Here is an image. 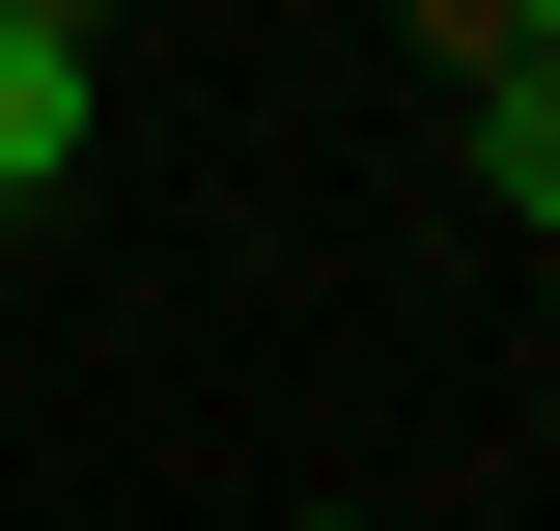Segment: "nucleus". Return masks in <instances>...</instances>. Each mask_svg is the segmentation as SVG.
<instances>
[{
	"mask_svg": "<svg viewBox=\"0 0 560 531\" xmlns=\"http://www.w3.org/2000/svg\"><path fill=\"white\" fill-rule=\"evenodd\" d=\"M84 113H113V28H84V0H0V224L84 168Z\"/></svg>",
	"mask_w": 560,
	"mask_h": 531,
	"instance_id": "nucleus-1",
	"label": "nucleus"
},
{
	"mask_svg": "<svg viewBox=\"0 0 560 531\" xmlns=\"http://www.w3.org/2000/svg\"><path fill=\"white\" fill-rule=\"evenodd\" d=\"M477 197H504V224H560V0L504 28V84H477Z\"/></svg>",
	"mask_w": 560,
	"mask_h": 531,
	"instance_id": "nucleus-2",
	"label": "nucleus"
},
{
	"mask_svg": "<svg viewBox=\"0 0 560 531\" xmlns=\"http://www.w3.org/2000/svg\"><path fill=\"white\" fill-rule=\"evenodd\" d=\"M308 531H364V504H308Z\"/></svg>",
	"mask_w": 560,
	"mask_h": 531,
	"instance_id": "nucleus-3",
	"label": "nucleus"
}]
</instances>
